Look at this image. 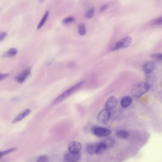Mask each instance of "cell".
<instances>
[{
    "label": "cell",
    "instance_id": "cell-16",
    "mask_svg": "<svg viewBox=\"0 0 162 162\" xmlns=\"http://www.w3.org/2000/svg\"><path fill=\"white\" fill-rule=\"evenodd\" d=\"M116 135L119 138L126 139L129 137V133L127 130H119L116 132Z\"/></svg>",
    "mask_w": 162,
    "mask_h": 162
},
{
    "label": "cell",
    "instance_id": "cell-8",
    "mask_svg": "<svg viewBox=\"0 0 162 162\" xmlns=\"http://www.w3.org/2000/svg\"><path fill=\"white\" fill-rule=\"evenodd\" d=\"M118 100L117 98L114 96H111L108 99L105 105V109L107 110H113L117 107L118 105Z\"/></svg>",
    "mask_w": 162,
    "mask_h": 162
},
{
    "label": "cell",
    "instance_id": "cell-15",
    "mask_svg": "<svg viewBox=\"0 0 162 162\" xmlns=\"http://www.w3.org/2000/svg\"><path fill=\"white\" fill-rule=\"evenodd\" d=\"M49 11H46L43 17L41 19V21L39 22V24H38V27H37V30H39L40 29H41L42 26L45 24L46 20H47V19H48V17H49Z\"/></svg>",
    "mask_w": 162,
    "mask_h": 162
},
{
    "label": "cell",
    "instance_id": "cell-21",
    "mask_svg": "<svg viewBox=\"0 0 162 162\" xmlns=\"http://www.w3.org/2000/svg\"><path fill=\"white\" fill-rule=\"evenodd\" d=\"M150 58L154 60H162V53H156L150 55Z\"/></svg>",
    "mask_w": 162,
    "mask_h": 162
},
{
    "label": "cell",
    "instance_id": "cell-10",
    "mask_svg": "<svg viewBox=\"0 0 162 162\" xmlns=\"http://www.w3.org/2000/svg\"><path fill=\"white\" fill-rule=\"evenodd\" d=\"M155 64L153 61H147L142 66V70L145 73L149 74L155 69Z\"/></svg>",
    "mask_w": 162,
    "mask_h": 162
},
{
    "label": "cell",
    "instance_id": "cell-26",
    "mask_svg": "<svg viewBox=\"0 0 162 162\" xmlns=\"http://www.w3.org/2000/svg\"><path fill=\"white\" fill-rule=\"evenodd\" d=\"M9 76H10L9 73L2 74L0 72V81L8 78L9 77Z\"/></svg>",
    "mask_w": 162,
    "mask_h": 162
},
{
    "label": "cell",
    "instance_id": "cell-1",
    "mask_svg": "<svg viewBox=\"0 0 162 162\" xmlns=\"http://www.w3.org/2000/svg\"><path fill=\"white\" fill-rule=\"evenodd\" d=\"M84 83V81H82L79 82L78 83L76 84L75 85L73 86L72 87L68 89L66 91L63 92V93L61 94L59 96V97H57L56 99L53 101L52 104L53 105L59 103V102L63 101L65 99H67L68 97L70 96L71 95L73 94L74 93L76 92L77 90H78L79 89L82 87V86Z\"/></svg>",
    "mask_w": 162,
    "mask_h": 162
},
{
    "label": "cell",
    "instance_id": "cell-27",
    "mask_svg": "<svg viewBox=\"0 0 162 162\" xmlns=\"http://www.w3.org/2000/svg\"><path fill=\"white\" fill-rule=\"evenodd\" d=\"M7 34L5 32L3 31H0V42L3 40L6 37Z\"/></svg>",
    "mask_w": 162,
    "mask_h": 162
},
{
    "label": "cell",
    "instance_id": "cell-12",
    "mask_svg": "<svg viewBox=\"0 0 162 162\" xmlns=\"http://www.w3.org/2000/svg\"><path fill=\"white\" fill-rule=\"evenodd\" d=\"M132 101V98L129 96H127L124 97L121 99L120 105L123 108H127L131 104Z\"/></svg>",
    "mask_w": 162,
    "mask_h": 162
},
{
    "label": "cell",
    "instance_id": "cell-23",
    "mask_svg": "<svg viewBox=\"0 0 162 162\" xmlns=\"http://www.w3.org/2000/svg\"><path fill=\"white\" fill-rule=\"evenodd\" d=\"M75 21V18L73 17H68L63 20V23L64 24H69Z\"/></svg>",
    "mask_w": 162,
    "mask_h": 162
},
{
    "label": "cell",
    "instance_id": "cell-17",
    "mask_svg": "<svg viewBox=\"0 0 162 162\" xmlns=\"http://www.w3.org/2000/svg\"><path fill=\"white\" fill-rule=\"evenodd\" d=\"M18 50L16 48H11L3 55L4 57H13L16 55L18 53Z\"/></svg>",
    "mask_w": 162,
    "mask_h": 162
},
{
    "label": "cell",
    "instance_id": "cell-29",
    "mask_svg": "<svg viewBox=\"0 0 162 162\" xmlns=\"http://www.w3.org/2000/svg\"><path fill=\"white\" fill-rule=\"evenodd\" d=\"M2 157H3V156H2V152L0 151V159Z\"/></svg>",
    "mask_w": 162,
    "mask_h": 162
},
{
    "label": "cell",
    "instance_id": "cell-25",
    "mask_svg": "<svg viewBox=\"0 0 162 162\" xmlns=\"http://www.w3.org/2000/svg\"><path fill=\"white\" fill-rule=\"evenodd\" d=\"M49 159L46 155H42L38 158L37 162H48Z\"/></svg>",
    "mask_w": 162,
    "mask_h": 162
},
{
    "label": "cell",
    "instance_id": "cell-28",
    "mask_svg": "<svg viewBox=\"0 0 162 162\" xmlns=\"http://www.w3.org/2000/svg\"><path fill=\"white\" fill-rule=\"evenodd\" d=\"M107 8V5H104L102 6V7H100V10L101 12H103V11H104L105 10H106Z\"/></svg>",
    "mask_w": 162,
    "mask_h": 162
},
{
    "label": "cell",
    "instance_id": "cell-18",
    "mask_svg": "<svg viewBox=\"0 0 162 162\" xmlns=\"http://www.w3.org/2000/svg\"><path fill=\"white\" fill-rule=\"evenodd\" d=\"M95 13V8L94 7H91L86 11L85 13V17L88 19H91L94 17Z\"/></svg>",
    "mask_w": 162,
    "mask_h": 162
},
{
    "label": "cell",
    "instance_id": "cell-22",
    "mask_svg": "<svg viewBox=\"0 0 162 162\" xmlns=\"http://www.w3.org/2000/svg\"><path fill=\"white\" fill-rule=\"evenodd\" d=\"M151 24L152 25H162V16L153 20Z\"/></svg>",
    "mask_w": 162,
    "mask_h": 162
},
{
    "label": "cell",
    "instance_id": "cell-3",
    "mask_svg": "<svg viewBox=\"0 0 162 162\" xmlns=\"http://www.w3.org/2000/svg\"><path fill=\"white\" fill-rule=\"evenodd\" d=\"M132 42V38L129 36L125 37L116 42L111 48V51H115L129 47Z\"/></svg>",
    "mask_w": 162,
    "mask_h": 162
},
{
    "label": "cell",
    "instance_id": "cell-7",
    "mask_svg": "<svg viewBox=\"0 0 162 162\" xmlns=\"http://www.w3.org/2000/svg\"><path fill=\"white\" fill-rule=\"evenodd\" d=\"M31 67L27 68L24 70H23L21 73L18 75L16 77V80L19 83H22L23 82H24L25 81L26 79L31 73Z\"/></svg>",
    "mask_w": 162,
    "mask_h": 162
},
{
    "label": "cell",
    "instance_id": "cell-5",
    "mask_svg": "<svg viewBox=\"0 0 162 162\" xmlns=\"http://www.w3.org/2000/svg\"><path fill=\"white\" fill-rule=\"evenodd\" d=\"M92 132L94 135L99 137H107L111 133V130L109 129L105 128L103 127L94 126L92 128Z\"/></svg>",
    "mask_w": 162,
    "mask_h": 162
},
{
    "label": "cell",
    "instance_id": "cell-11",
    "mask_svg": "<svg viewBox=\"0 0 162 162\" xmlns=\"http://www.w3.org/2000/svg\"><path fill=\"white\" fill-rule=\"evenodd\" d=\"M30 112H31V110H30V109H26L25 110H23L17 115L16 118L12 121V123H16L17 122L21 121L23 119L27 117L30 113Z\"/></svg>",
    "mask_w": 162,
    "mask_h": 162
},
{
    "label": "cell",
    "instance_id": "cell-9",
    "mask_svg": "<svg viewBox=\"0 0 162 162\" xmlns=\"http://www.w3.org/2000/svg\"><path fill=\"white\" fill-rule=\"evenodd\" d=\"M81 149L82 144L77 141L71 142L68 145L69 151L73 153H79Z\"/></svg>",
    "mask_w": 162,
    "mask_h": 162
},
{
    "label": "cell",
    "instance_id": "cell-14",
    "mask_svg": "<svg viewBox=\"0 0 162 162\" xmlns=\"http://www.w3.org/2000/svg\"><path fill=\"white\" fill-rule=\"evenodd\" d=\"M107 148V147H106V144L103 142L99 143L98 144V146H97L95 154H97V155H100V154H102L104 152H105Z\"/></svg>",
    "mask_w": 162,
    "mask_h": 162
},
{
    "label": "cell",
    "instance_id": "cell-2",
    "mask_svg": "<svg viewBox=\"0 0 162 162\" xmlns=\"http://www.w3.org/2000/svg\"><path fill=\"white\" fill-rule=\"evenodd\" d=\"M150 89L149 84L146 82H141L135 85L131 90L133 97L139 98L146 94Z\"/></svg>",
    "mask_w": 162,
    "mask_h": 162
},
{
    "label": "cell",
    "instance_id": "cell-24",
    "mask_svg": "<svg viewBox=\"0 0 162 162\" xmlns=\"http://www.w3.org/2000/svg\"><path fill=\"white\" fill-rule=\"evenodd\" d=\"M16 150V148L13 147L9 149H7V150H5V151L2 152V156L3 157V156L7 155V154L11 153L12 152L15 151Z\"/></svg>",
    "mask_w": 162,
    "mask_h": 162
},
{
    "label": "cell",
    "instance_id": "cell-6",
    "mask_svg": "<svg viewBox=\"0 0 162 162\" xmlns=\"http://www.w3.org/2000/svg\"><path fill=\"white\" fill-rule=\"evenodd\" d=\"M81 155L79 153H73L68 152L65 154L64 156V161L65 162H78L80 159Z\"/></svg>",
    "mask_w": 162,
    "mask_h": 162
},
{
    "label": "cell",
    "instance_id": "cell-19",
    "mask_svg": "<svg viewBox=\"0 0 162 162\" xmlns=\"http://www.w3.org/2000/svg\"><path fill=\"white\" fill-rule=\"evenodd\" d=\"M103 143L106 144L107 147H113L115 141L113 139L111 138H105L104 141L103 142Z\"/></svg>",
    "mask_w": 162,
    "mask_h": 162
},
{
    "label": "cell",
    "instance_id": "cell-20",
    "mask_svg": "<svg viewBox=\"0 0 162 162\" xmlns=\"http://www.w3.org/2000/svg\"><path fill=\"white\" fill-rule=\"evenodd\" d=\"M79 34L81 35H84L86 33V29L84 24L83 23H81L79 24L78 27Z\"/></svg>",
    "mask_w": 162,
    "mask_h": 162
},
{
    "label": "cell",
    "instance_id": "cell-4",
    "mask_svg": "<svg viewBox=\"0 0 162 162\" xmlns=\"http://www.w3.org/2000/svg\"><path fill=\"white\" fill-rule=\"evenodd\" d=\"M111 117L110 111L104 109L100 111L97 115V121L101 124L105 125L108 123Z\"/></svg>",
    "mask_w": 162,
    "mask_h": 162
},
{
    "label": "cell",
    "instance_id": "cell-13",
    "mask_svg": "<svg viewBox=\"0 0 162 162\" xmlns=\"http://www.w3.org/2000/svg\"><path fill=\"white\" fill-rule=\"evenodd\" d=\"M98 143L90 144L86 147V151L87 153L90 154H93L96 153Z\"/></svg>",
    "mask_w": 162,
    "mask_h": 162
}]
</instances>
